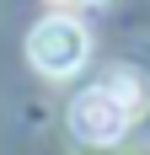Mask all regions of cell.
Segmentation results:
<instances>
[{
	"instance_id": "1",
	"label": "cell",
	"mask_w": 150,
	"mask_h": 155,
	"mask_svg": "<svg viewBox=\"0 0 150 155\" xmlns=\"http://www.w3.org/2000/svg\"><path fill=\"white\" fill-rule=\"evenodd\" d=\"M139 107H145V80H139V70H129V64H118V70H107L102 80H91V86H80L70 102V134L86 144H118L123 134H129V123L139 118Z\"/></svg>"
},
{
	"instance_id": "2",
	"label": "cell",
	"mask_w": 150,
	"mask_h": 155,
	"mask_svg": "<svg viewBox=\"0 0 150 155\" xmlns=\"http://www.w3.org/2000/svg\"><path fill=\"white\" fill-rule=\"evenodd\" d=\"M86 54H91V32L80 27L70 11H48L43 21L27 32V59H32V70L48 75V80H70L75 70L86 64Z\"/></svg>"
},
{
	"instance_id": "3",
	"label": "cell",
	"mask_w": 150,
	"mask_h": 155,
	"mask_svg": "<svg viewBox=\"0 0 150 155\" xmlns=\"http://www.w3.org/2000/svg\"><path fill=\"white\" fill-rule=\"evenodd\" d=\"M48 5H59V11H70V5H75V0H48Z\"/></svg>"
},
{
	"instance_id": "4",
	"label": "cell",
	"mask_w": 150,
	"mask_h": 155,
	"mask_svg": "<svg viewBox=\"0 0 150 155\" xmlns=\"http://www.w3.org/2000/svg\"><path fill=\"white\" fill-rule=\"evenodd\" d=\"M75 5H102V0H75Z\"/></svg>"
}]
</instances>
